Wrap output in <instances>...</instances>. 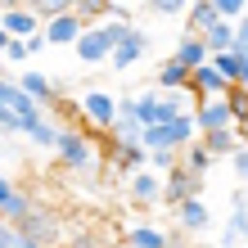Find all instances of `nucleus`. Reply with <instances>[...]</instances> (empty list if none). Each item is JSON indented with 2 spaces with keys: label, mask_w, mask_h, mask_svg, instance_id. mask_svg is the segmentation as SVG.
<instances>
[{
  "label": "nucleus",
  "mask_w": 248,
  "mask_h": 248,
  "mask_svg": "<svg viewBox=\"0 0 248 248\" xmlns=\"http://www.w3.org/2000/svg\"><path fill=\"white\" fill-rule=\"evenodd\" d=\"M0 154H5V136H0Z\"/></svg>",
  "instance_id": "41"
},
{
  "label": "nucleus",
  "mask_w": 248,
  "mask_h": 248,
  "mask_svg": "<svg viewBox=\"0 0 248 248\" xmlns=\"http://www.w3.org/2000/svg\"><path fill=\"white\" fill-rule=\"evenodd\" d=\"M23 46H27V54H41V50H46V36L32 32V36H23Z\"/></svg>",
  "instance_id": "33"
},
{
  "label": "nucleus",
  "mask_w": 248,
  "mask_h": 248,
  "mask_svg": "<svg viewBox=\"0 0 248 248\" xmlns=\"http://www.w3.org/2000/svg\"><path fill=\"white\" fill-rule=\"evenodd\" d=\"M226 104H230L235 126H244V122H248V91H244V86H230V91H226Z\"/></svg>",
  "instance_id": "25"
},
{
  "label": "nucleus",
  "mask_w": 248,
  "mask_h": 248,
  "mask_svg": "<svg viewBox=\"0 0 248 248\" xmlns=\"http://www.w3.org/2000/svg\"><path fill=\"white\" fill-rule=\"evenodd\" d=\"M126 194H131V203H140V208H158V199H163V176L149 171V167H136L126 176Z\"/></svg>",
  "instance_id": "7"
},
{
  "label": "nucleus",
  "mask_w": 248,
  "mask_h": 248,
  "mask_svg": "<svg viewBox=\"0 0 248 248\" xmlns=\"http://www.w3.org/2000/svg\"><path fill=\"white\" fill-rule=\"evenodd\" d=\"M136 167H144V144H113V171L126 181Z\"/></svg>",
  "instance_id": "20"
},
{
  "label": "nucleus",
  "mask_w": 248,
  "mask_h": 248,
  "mask_svg": "<svg viewBox=\"0 0 248 248\" xmlns=\"http://www.w3.org/2000/svg\"><path fill=\"white\" fill-rule=\"evenodd\" d=\"M81 18L77 14H54V18H41V36H46V50H54V46H72V41L81 36Z\"/></svg>",
  "instance_id": "8"
},
{
  "label": "nucleus",
  "mask_w": 248,
  "mask_h": 248,
  "mask_svg": "<svg viewBox=\"0 0 248 248\" xmlns=\"http://www.w3.org/2000/svg\"><path fill=\"white\" fill-rule=\"evenodd\" d=\"M239 140H244V126H221V131H203V136H199V144H203L212 158H226Z\"/></svg>",
  "instance_id": "17"
},
{
  "label": "nucleus",
  "mask_w": 248,
  "mask_h": 248,
  "mask_svg": "<svg viewBox=\"0 0 248 248\" xmlns=\"http://www.w3.org/2000/svg\"><path fill=\"white\" fill-rule=\"evenodd\" d=\"M122 27H131V23H118V18L86 23V27H81V36L72 41V54H77V59H81L86 68H99V63H108V54H113V46H118Z\"/></svg>",
  "instance_id": "1"
},
{
  "label": "nucleus",
  "mask_w": 248,
  "mask_h": 248,
  "mask_svg": "<svg viewBox=\"0 0 248 248\" xmlns=\"http://www.w3.org/2000/svg\"><path fill=\"white\" fill-rule=\"evenodd\" d=\"M0 32L5 36H32V32H41V18L27 5H18V9H0Z\"/></svg>",
  "instance_id": "13"
},
{
  "label": "nucleus",
  "mask_w": 248,
  "mask_h": 248,
  "mask_svg": "<svg viewBox=\"0 0 248 248\" xmlns=\"http://www.w3.org/2000/svg\"><path fill=\"white\" fill-rule=\"evenodd\" d=\"M14 230L27 235V239H36V244H46V248H59V239H63V221H59L50 208H41V203H32L27 217L14 221Z\"/></svg>",
  "instance_id": "3"
},
{
  "label": "nucleus",
  "mask_w": 248,
  "mask_h": 248,
  "mask_svg": "<svg viewBox=\"0 0 248 248\" xmlns=\"http://www.w3.org/2000/svg\"><path fill=\"white\" fill-rule=\"evenodd\" d=\"M0 77H5V63H0Z\"/></svg>",
  "instance_id": "42"
},
{
  "label": "nucleus",
  "mask_w": 248,
  "mask_h": 248,
  "mask_svg": "<svg viewBox=\"0 0 248 248\" xmlns=\"http://www.w3.org/2000/svg\"><path fill=\"white\" fill-rule=\"evenodd\" d=\"M212 9H217V18H226V23H235V18H244V9H248V0H212Z\"/></svg>",
  "instance_id": "30"
},
{
  "label": "nucleus",
  "mask_w": 248,
  "mask_h": 248,
  "mask_svg": "<svg viewBox=\"0 0 248 248\" xmlns=\"http://www.w3.org/2000/svg\"><path fill=\"white\" fill-rule=\"evenodd\" d=\"M0 136H23V126H18V118H14V113H9V104H0Z\"/></svg>",
  "instance_id": "32"
},
{
  "label": "nucleus",
  "mask_w": 248,
  "mask_h": 248,
  "mask_svg": "<svg viewBox=\"0 0 248 248\" xmlns=\"http://www.w3.org/2000/svg\"><path fill=\"white\" fill-rule=\"evenodd\" d=\"M9 244H14V226L0 217V248H9Z\"/></svg>",
  "instance_id": "35"
},
{
  "label": "nucleus",
  "mask_w": 248,
  "mask_h": 248,
  "mask_svg": "<svg viewBox=\"0 0 248 248\" xmlns=\"http://www.w3.org/2000/svg\"><path fill=\"white\" fill-rule=\"evenodd\" d=\"M72 248H99V244H95L91 235H81V239H77V244H72Z\"/></svg>",
  "instance_id": "37"
},
{
  "label": "nucleus",
  "mask_w": 248,
  "mask_h": 248,
  "mask_svg": "<svg viewBox=\"0 0 248 248\" xmlns=\"http://www.w3.org/2000/svg\"><path fill=\"white\" fill-rule=\"evenodd\" d=\"M18 5H27V0H0V9H18Z\"/></svg>",
  "instance_id": "38"
},
{
  "label": "nucleus",
  "mask_w": 248,
  "mask_h": 248,
  "mask_svg": "<svg viewBox=\"0 0 248 248\" xmlns=\"http://www.w3.org/2000/svg\"><path fill=\"white\" fill-rule=\"evenodd\" d=\"M212 226V212H208V203H203L199 194H189L176 203V230L181 235H203V230Z\"/></svg>",
  "instance_id": "11"
},
{
  "label": "nucleus",
  "mask_w": 248,
  "mask_h": 248,
  "mask_svg": "<svg viewBox=\"0 0 248 248\" xmlns=\"http://www.w3.org/2000/svg\"><path fill=\"white\" fill-rule=\"evenodd\" d=\"M194 99H221L226 91H230V81L221 77V72L212 68V59L208 63H199V68H189V86H185Z\"/></svg>",
  "instance_id": "9"
},
{
  "label": "nucleus",
  "mask_w": 248,
  "mask_h": 248,
  "mask_svg": "<svg viewBox=\"0 0 248 248\" xmlns=\"http://www.w3.org/2000/svg\"><path fill=\"white\" fill-rule=\"evenodd\" d=\"M122 248H131V244H122Z\"/></svg>",
  "instance_id": "43"
},
{
  "label": "nucleus",
  "mask_w": 248,
  "mask_h": 248,
  "mask_svg": "<svg viewBox=\"0 0 248 248\" xmlns=\"http://www.w3.org/2000/svg\"><path fill=\"white\" fill-rule=\"evenodd\" d=\"M244 230H248V199H244V185H235V194H230V221L221 226V248H244Z\"/></svg>",
  "instance_id": "10"
},
{
  "label": "nucleus",
  "mask_w": 248,
  "mask_h": 248,
  "mask_svg": "<svg viewBox=\"0 0 248 248\" xmlns=\"http://www.w3.org/2000/svg\"><path fill=\"white\" fill-rule=\"evenodd\" d=\"M5 46H9V36H5V32H0V54H5Z\"/></svg>",
  "instance_id": "39"
},
{
  "label": "nucleus",
  "mask_w": 248,
  "mask_h": 248,
  "mask_svg": "<svg viewBox=\"0 0 248 248\" xmlns=\"http://www.w3.org/2000/svg\"><path fill=\"white\" fill-rule=\"evenodd\" d=\"M14 86H18L27 99H36L46 113L59 104V86H54V77H50V72H41V68H23V72H14Z\"/></svg>",
  "instance_id": "5"
},
{
  "label": "nucleus",
  "mask_w": 248,
  "mask_h": 248,
  "mask_svg": "<svg viewBox=\"0 0 248 248\" xmlns=\"http://www.w3.org/2000/svg\"><path fill=\"white\" fill-rule=\"evenodd\" d=\"M176 163L189 171V176H199V181H203V176L212 171V163H217V158H212L208 149H203V144H199V136H194V140L185 144V149H176Z\"/></svg>",
  "instance_id": "16"
},
{
  "label": "nucleus",
  "mask_w": 248,
  "mask_h": 248,
  "mask_svg": "<svg viewBox=\"0 0 248 248\" xmlns=\"http://www.w3.org/2000/svg\"><path fill=\"white\" fill-rule=\"evenodd\" d=\"M27 9L36 14V18H54V14H68L72 0H27Z\"/></svg>",
  "instance_id": "29"
},
{
  "label": "nucleus",
  "mask_w": 248,
  "mask_h": 248,
  "mask_svg": "<svg viewBox=\"0 0 248 248\" xmlns=\"http://www.w3.org/2000/svg\"><path fill=\"white\" fill-rule=\"evenodd\" d=\"M199 189H203V181H199V176H189V171H185V167L176 163L171 171H163V199H158V203H167V208H176L181 199L199 194Z\"/></svg>",
  "instance_id": "12"
},
{
  "label": "nucleus",
  "mask_w": 248,
  "mask_h": 248,
  "mask_svg": "<svg viewBox=\"0 0 248 248\" xmlns=\"http://www.w3.org/2000/svg\"><path fill=\"white\" fill-rule=\"evenodd\" d=\"M154 50V41H149V32L144 27H122V36H118V46H113V54H108V63H113V72H126V68H136L144 54Z\"/></svg>",
  "instance_id": "4"
},
{
  "label": "nucleus",
  "mask_w": 248,
  "mask_h": 248,
  "mask_svg": "<svg viewBox=\"0 0 248 248\" xmlns=\"http://www.w3.org/2000/svg\"><path fill=\"white\" fill-rule=\"evenodd\" d=\"M54 158H59L68 171H81V176L99 167V149H95L91 131H81V126H59V140H54Z\"/></svg>",
  "instance_id": "2"
},
{
  "label": "nucleus",
  "mask_w": 248,
  "mask_h": 248,
  "mask_svg": "<svg viewBox=\"0 0 248 248\" xmlns=\"http://www.w3.org/2000/svg\"><path fill=\"white\" fill-rule=\"evenodd\" d=\"M144 167L158 171V176L171 171V167H176V149H144Z\"/></svg>",
  "instance_id": "26"
},
{
  "label": "nucleus",
  "mask_w": 248,
  "mask_h": 248,
  "mask_svg": "<svg viewBox=\"0 0 248 248\" xmlns=\"http://www.w3.org/2000/svg\"><path fill=\"white\" fill-rule=\"evenodd\" d=\"M9 248H46V244H36V239H27V235H18V230H14V244Z\"/></svg>",
  "instance_id": "36"
},
{
  "label": "nucleus",
  "mask_w": 248,
  "mask_h": 248,
  "mask_svg": "<svg viewBox=\"0 0 248 248\" xmlns=\"http://www.w3.org/2000/svg\"><path fill=\"white\" fill-rule=\"evenodd\" d=\"M226 158H230V171H235V185H244V181H248V144L239 140Z\"/></svg>",
  "instance_id": "28"
},
{
  "label": "nucleus",
  "mask_w": 248,
  "mask_h": 248,
  "mask_svg": "<svg viewBox=\"0 0 248 248\" xmlns=\"http://www.w3.org/2000/svg\"><path fill=\"white\" fill-rule=\"evenodd\" d=\"M108 9V0H72V14H77L81 23H99Z\"/></svg>",
  "instance_id": "27"
},
{
  "label": "nucleus",
  "mask_w": 248,
  "mask_h": 248,
  "mask_svg": "<svg viewBox=\"0 0 248 248\" xmlns=\"http://www.w3.org/2000/svg\"><path fill=\"white\" fill-rule=\"evenodd\" d=\"M32 203H36V199H32V194H27V189L18 185V189H14V194L5 199V203H0V217H5V221L14 226L18 217H27V208H32Z\"/></svg>",
  "instance_id": "23"
},
{
  "label": "nucleus",
  "mask_w": 248,
  "mask_h": 248,
  "mask_svg": "<svg viewBox=\"0 0 248 248\" xmlns=\"http://www.w3.org/2000/svg\"><path fill=\"white\" fill-rule=\"evenodd\" d=\"M167 248H185V244H181V239H171V244H167Z\"/></svg>",
  "instance_id": "40"
},
{
  "label": "nucleus",
  "mask_w": 248,
  "mask_h": 248,
  "mask_svg": "<svg viewBox=\"0 0 248 248\" xmlns=\"http://www.w3.org/2000/svg\"><path fill=\"white\" fill-rule=\"evenodd\" d=\"M23 136H27V140H32V144H36V149H54V140H59V126H54L50 118H41L36 126H27V131H23Z\"/></svg>",
  "instance_id": "24"
},
{
  "label": "nucleus",
  "mask_w": 248,
  "mask_h": 248,
  "mask_svg": "<svg viewBox=\"0 0 248 248\" xmlns=\"http://www.w3.org/2000/svg\"><path fill=\"white\" fill-rule=\"evenodd\" d=\"M14 189H18V185H14V176H5V171H0V203H5Z\"/></svg>",
  "instance_id": "34"
},
{
  "label": "nucleus",
  "mask_w": 248,
  "mask_h": 248,
  "mask_svg": "<svg viewBox=\"0 0 248 248\" xmlns=\"http://www.w3.org/2000/svg\"><path fill=\"white\" fill-rule=\"evenodd\" d=\"M181 18L189 23V32H208V27L217 23V9H212V0H189Z\"/></svg>",
  "instance_id": "21"
},
{
  "label": "nucleus",
  "mask_w": 248,
  "mask_h": 248,
  "mask_svg": "<svg viewBox=\"0 0 248 248\" xmlns=\"http://www.w3.org/2000/svg\"><path fill=\"white\" fill-rule=\"evenodd\" d=\"M113 108H118V95H113V91H99V86L77 99V113L86 118V126H95V131H108Z\"/></svg>",
  "instance_id": "6"
},
{
  "label": "nucleus",
  "mask_w": 248,
  "mask_h": 248,
  "mask_svg": "<svg viewBox=\"0 0 248 248\" xmlns=\"http://www.w3.org/2000/svg\"><path fill=\"white\" fill-rule=\"evenodd\" d=\"M122 244H131V248H167V244H171V235H167L163 226H149V221H131Z\"/></svg>",
  "instance_id": "15"
},
{
  "label": "nucleus",
  "mask_w": 248,
  "mask_h": 248,
  "mask_svg": "<svg viewBox=\"0 0 248 248\" xmlns=\"http://www.w3.org/2000/svg\"><path fill=\"white\" fill-rule=\"evenodd\" d=\"M189 86V68L185 63H176V59H163L158 63V72H154V91H185Z\"/></svg>",
  "instance_id": "18"
},
{
  "label": "nucleus",
  "mask_w": 248,
  "mask_h": 248,
  "mask_svg": "<svg viewBox=\"0 0 248 248\" xmlns=\"http://www.w3.org/2000/svg\"><path fill=\"white\" fill-rule=\"evenodd\" d=\"M199 36H203V46H208V54H221V50H230V41H235V23L217 18L208 32H199Z\"/></svg>",
  "instance_id": "22"
},
{
  "label": "nucleus",
  "mask_w": 248,
  "mask_h": 248,
  "mask_svg": "<svg viewBox=\"0 0 248 248\" xmlns=\"http://www.w3.org/2000/svg\"><path fill=\"white\" fill-rule=\"evenodd\" d=\"M176 63H185V68H199V63H208V46H203V36L199 32H185L181 41H176V54H171Z\"/></svg>",
  "instance_id": "19"
},
{
  "label": "nucleus",
  "mask_w": 248,
  "mask_h": 248,
  "mask_svg": "<svg viewBox=\"0 0 248 248\" xmlns=\"http://www.w3.org/2000/svg\"><path fill=\"white\" fill-rule=\"evenodd\" d=\"M189 0H149V9L158 14V18H181Z\"/></svg>",
  "instance_id": "31"
},
{
  "label": "nucleus",
  "mask_w": 248,
  "mask_h": 248,
  "mask_svg": "<svg viewBox=\"0 0 248 248\" xmlns=\"http://www.w3.org/2000/svg\"><path fill=\"white\" fill-rule=\"evenodd\" d=\"M212 68L221 72L230 86H248V54H235V50H221V54H208Z\"/></svg>",
  "instance_id": "14"
}]
</instances>
